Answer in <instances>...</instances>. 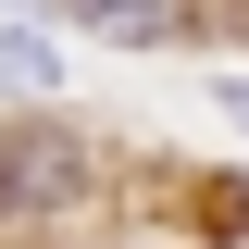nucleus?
I'll return each instance as SVG.
<instances>
[{"label":"nucleus","mask_w":249,"mask_h":249,"mask_svg":"<svg viewBox=\"0 0 249 249\" xmlns=\"http://www.w3.org/2000/svg\"><path fill=\"white\" fill-rule=\"evenodd\" d=\"M0 187H13V199H62V187H75V150H62V137H25Z\"/></svg>","instance_id":"nucleus-1"},{"label":"nucleus","mask_w":249,"mask_h":249,"mask_svg":"<svg viewBox=\"0 0 249 249\" xmlns=\"http://www.w3.org/2000/svg\"><path fill=\"white\" fill-rule=\"evenodd\" d=\"M224 112H237V124H249V88H224Z\"/></svg>","instance_id":"nucleus-2"}]
</instances>
